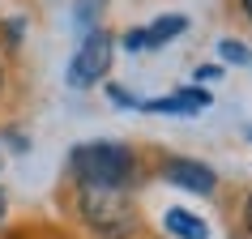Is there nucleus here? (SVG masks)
Masks as SVG:
<instances>
[{"instance_id": "obj_1", "label": "nucleus", "mask_w": 252, "mask_h": 239, "mask_svg": "<svg viewBox=\"0 0 252 239\" xmlns=\"http://www.w3.org/2000/svg\"><path fill=\"white\" fill-rule=\"evenodd\" d=\"M68 171L77 184L133 192L141 184V154L124 141H81V146L68 149Z\"/></svg>"}, {"instance_id": "obj_2", "label": "nucleus", "mask_w": 252, "mask_h": 239, "mask_svg": "<svg viewBox=\"0 0 252 239\" xmlns=\"http://www.w3.org/2000/svg\"><path fill=\"white\" fill-rule=\"evenodd\" d=\"M77 213L94 239H133L141 231V209L124 188L77 184Z\"/></svg>"}, {"instance_id": "obj_3", "label": "nucleus", "mask_w": 252, "mask_h": 239, "mask_svg": "<svg viewBox=\"0 0 252 239\" xmlns=\"http://www.w3.org/2000/svg\"><path fill=\"white\" fill-rule=\"evenodd\" d=\"M111 60H116V34L111 30H86L81 34V47L68 60V86L73 90H90L98 81H107L111 73Z\"/></svg>"}, {"instance_id": "obj_4", "label": "nucleus", "mask_w": 252, "mask_h": 239, "mask_svg": "<svg viewBox=\"0 0 252 239\" xmlns=\"http://www.w3.org/2000/svg\"><path fill=\"white\" fill-rule=\"evenodd\" d=\"M158 175L171 188L197 192V197H210L214 188H218V171H214L210 162H201V158H188V154H167V158L158 162Z\"/></svg>"}, {"instance_id": "obj_5", "label": "nucleus", "mask_w": 252, "mask_h": 239, "mask_svg": "<svg viewBox=\"0 0 252 239\" xmlns=\"http://www.w3.org/2000/svg\"><path fill=\"white\" fill-rule=\"evenodd\" d=\"M210 107V90H201V86H184V90L175 94H162V98H150L141 103V111H154V116H197Z\"/></svg>"}, {"instance_id": "obj_6", "label": "nucleus", "mask_w": 252, "mask_h": 239, "mask_svg": "<svg viewBox=\"0 0 252 239\" xmlns=\"http://www.w3.org/2000/svg\"><path fill=\"white\" fill-rule=\"evenodd\" d=\"M162 226H167L171 239H210V226L201 222L192 209H180V205H171V209L162 213Z\"/></svg>"}, {"instance_id": "obj_7", "label": "nucleus", "mask_w": 252, "mask_h": 239, "mask_svg": "<svg viewBox=\"0 0 252 239\" xmlns=\"http://www.w3.org/2000/svg\"><path fill=\"white\" fill-rule=\"evenodd\" d=\"M188 30V17L184 13H162V17H154L146 26V52H158L162 43H171V39H180Z\"/></svg>"}, {"instance_id": "obj_8", "label": "nucleus", "mask_w": 252, "mask_h": 239, "mask_svg": "<svg viewBox=\"0 0 252 239\" xmlns=\"http://www.w3.org/2000/svg\"><path fill=\"white\" fill-rule=\"evenodd\" d=\"M103 13H107V0H77V4H73V17H77L81 30H98Z\"/></svg>"}, {"instance_id": "obj_9", "label": "nucleus", "mask_w": 252, "mask_h": 239, "mask_svg": "<svg viewBox=\"0 0 252 239\" xmlns=\"http://www.w3.org/2000/svg\"><path fill=\"white\" fill-rule=\"evenodd\" d=\"M218 60L222 64H252V52L239 39H218Z\"/></svg>"}, {"instance_id": "obj_10", "label": "nucleus", "mask_w": 252, "mask_h": 239, "mask_svg": "<svg viewBox=\"0 0 252 239\" xmlns=\"http://www.w3.org/2000/svg\"><path fill=\"white\" fill-rule=\"evenodd\" d=\"M0 39H4L9 52L22 47V39H26V17H9V22H0Z\"/></svg>"}, {"instance_id": "obj_11", "label": "nucleus", "mask_w": 252, "mask_h": 239, "mask_svg": "<svg viewBox=\"0 0 252 239\" xmlns=\"http://www.w3.org/2000/svg\"><path fill=\"white\" fill-rule=\"evenodd\" d=\"M120 47H124L128 56H141V52H146V26L124 30V34H120Z\"/></svg>"}, {"instance_id": "obj_12", "label": "nucleus", "mask_w": 252, "mask_h": 239, "mask_svg": "<svg viewBox=\"0 0 252 239\" xmlns=\"http://www.w3.org/2000/svg\"><path fill=\"white\" fill-rule=\"evenodd\" d=\"M107 98H111L116 107H141V103L133 98V94H128L124 86H120V81H111V86H107Z\"/></svg>"}, {"instance_id": "obj_13", "label": "nucleus", "mask_w": 252, "mask_h": 239, "mask_svg": "<svg viewBox=\"0 0 252 239\" xmlns=\"http://www.w3.org/2000/svg\"><path fill=\"white\" fill-rule=\"evenodd\" d=\"M192 77H197V81H218V77H222V64H201Z\"/></svg>"}, {"instance_id": "obj_14", "label": "nucleus", "mask_w": 252, "mask_h": 239, "mask_svg": "<svg viewBox=\"0 0 252 239\" xmlns=\"http://www.w3.org/2000/svg\"><path fill=\"white\" fill-rule=\"evenodd\" d=\"M239 222H244V231H248V239H252V192L244 197V209H239Z\"/></svg>"}, {"instance_id": "obj_15", "label": "nucleus", "mask_w": 252, "mask_h": 239, "mask_svg": "<svg viewBox=\"0 0 252 239\" xmlns=\"http://www.w3.org/2000/svg\"><path fill=\"white\" fill-rule=\"evenodd\" d=\"M235 4H239V13H244V17L252 22V0H235Z\"/></svg>"}, {"instance_id": "obj_16", "label": "nucleus", "mask_w": 252, "mask_h": 239, "mask_svg": "<svg viewBox=\"0 0 252 239\" xmlns=\"http://www.w3.org/2000/svg\"><path fill=\"white\" fill-rule=\"evenodd\" d=\"M0 218H4V192H0Z\"/></svg>"}, {"instance_id": "obj_17", "label": "nucleus", "mask_w": 252, "mask_h": 239, "mask_svg": "<svg viewBox=\"0 0 252 239\" xmlns=\"http://www.w3.org/2000/svg\"><path fill=\"white\" fill-rule=\"evenodd\" d=\"M0 90H4V64H0Z\"/></svg>"}, {"instance_id": "obj_18", "label": "nucleus", "mask_w": 252, "mask_h": 239, "mask_svg": "<svg viewBox=\"0 0 252 239\" xmlns=\"http://www.w3.org/2000/svg\"><path fill=\"white\" fill-rule=\"evenodd\" d=\"M248 137H252V128H248Z\"/></svg>"}]
</instances>
